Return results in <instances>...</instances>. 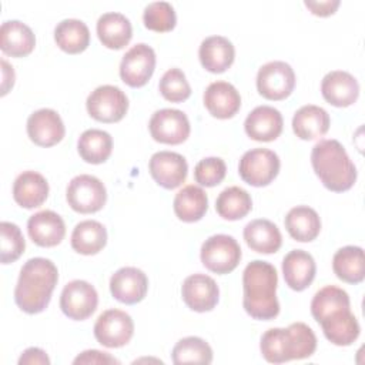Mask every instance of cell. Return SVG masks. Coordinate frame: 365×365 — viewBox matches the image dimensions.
<instances>
[{"label": "cell", "mask_w": 365, "mask_h": 365, "mask_svg": "<svg viewBox=\"0 0 365 365\" xmlns=\"http://www.w3.org/2000/svg\"><path fill=\"white\" fill-rule=\"evenodd\" d=\"M322 97L335 107H348L358 100L359 84L356 78L342 70H334L324 76L321 81Z\"/></svg>", "instance_id": "cell-19"}, {"label": "cell", "mask_w": 365, "mask_h": 365, "mask_svg": "<svg viewBox=\"0 0 365 365\" xmlns=\"http://www.w3.org/2000/svg\"><path fill=\"white\" fill-rule=\"evenodd\" d=\"M155 68V51L145 43L133 46L121 58L120 77L130 87H143Z\"/></svg>", "instance_id": "cell-14"}, {"label": "cell", "mask_w": 365, "mask_h": 365, "mask_svg": "<svg viewBox=\"0 0 365 365\" xmlns=\"http://www.w3.org/2000/svg\"><path fill=\"white\" fill-rule=\"evenodd\" d=\"M97 305L98 294L90 282L74 279L64 285L60 295V308L70 319H87L97 309Z\"/></svg>", "instance_id": "cell-12"}, {"label": "cell", "mask_w": 365, "mask_h": 365, "mask_svg": "<svg viewBox=\"0 0 365 365\" xmlns=\"http://www.w3.org/2000/svg\"><path fill=\"white\" fill-rule=\"evenodd\" d=\"M247 245L259 254H274L281 248L282 235L279 228L269 220H252L244 227Z\"/></svg>", "instance_id": "cell-29"}, {"label": "cell", "mask_w": 365, "mask_h": 365, "mask_svg": "<svg viewBox=\"0 0 365 365\" xmlns=\"http://www.w3.org/2000/svg\"><path fill=\"white\" fill-rule=\"evenodd\" d=\"M27 231L34 244L40 247H56L66 235V224L57 212L43 210L29 218Z\"/></svg>", "instance_id": "cell-21"}, {"label": "cell", "mask_w": 365, "mask_h": 365, "mask_svg": "<svg viewBox=\"0 0 365 365\" xmlns=\"http://www.w3.org/2000/svg\"><path fill=\"white\" fill-rule=\"evenodd\" d=\"M77 150L86 163L101 164L111 155L113 138L104 130L90 128L78 137Z\"/></svg>", "instance_id": "cell-35"}, {"label": "cell", "mask_w": 365, "mask_h": 365, "mask_svg": "<svg viewBox=\"0 0 365 365\" xmlns=\"http://www.w3.org/2000/svg\"><path fill=\"white\" fill-rule=\"evenodd\" d=\"M227 174V165L220 157H207L197 163L194 168V180L202 187L218 185Z\"/></svg>", "instance_id": "cell-41"}, {"label": "cell", "mask_w": 365, "mask_h": 365, "mask_svg": "<svg viewBox=\"0 0 365 365\" xmlns=\"http://www.w3.org/2000/svg\"><path fill=\"white\" fill-rule=\"evenodd\" d=\"M259 349L267 362L284 364L311 356L317 349V336L304 322L287 328H271L261 336Z\"/></svg>", "instance_id": "cell-4"}, {"label": "cell", "mask_w": 365, "mask_h": 365, "mask_svg": "<svg viewBox=\"0 0 365 365\" xmlns=\"http://www.w3.org/2000/svg\"><path fill=\"white\" fill-rule=\"evenodd\" d=\"M282 114L271 106L255 107L245 118L244 128L250 138L255 141H274L282 133Z\"/></svg>", "instance_id": "cell-20"}, {"label": "cell", "mask_w": 365, "mask_h": 365, "mask_svg": "<svg viewBox=\"0 0 365 365\" xmlns=\"http://www.w3.org/2000/svg\"><path fill=\"white\" fill-rule=\"evenodd\" d=\"M107 244L106 227L94 220L78 222L71 232V247L83 255H94Z\"/></svg>", "instance_id": "cell-33"}, {"label": "cell", "mask_w": 365, "mask_h": 365, "mask_svg": "<svg viewBox=\"0 0 365 365\" xmlns=\"http://www.w3.org/2000/svg\"><path fill=\"white\" fill-rule=\"evenodd\" d=\"M1 73H3V81H1V96L7 94V91L14 84V70L13 67L3 58L1 60Z\"/></svg>", "instance_id": "cell-45"}, {"label": "cell", "mask_w": 365, "mask_h": 365, "mask_svg": "<svg viewBox=\"0 0 365 365\" xmlns=\"http://www.w3.org/2000/svg\"><path fill=\"white\" fill-rule=\"evenodd\" d=\"M332 269L335 275L348 284H359L365 278L364 250L356 245L339 248L332 258Z\"/></svg>", "instance_id": "cell-32"}, {"label": "cell", "mask_w": 365, "mask_h": 365, "mask_svg": "<svg viewBox=\"0 0 365 365\" xmlns=\"http://www.w3.org/2000/svg\"><path fill=\"white\" fill-rule=\"evenodd\" d=\"M173 208L178 220L184 222L200 221L208 210L207 192L198 185H185L175 194Z\"/></svg>", "instance_id": "cell-31"}, {"label": "cell", "mask_w": 365, "mask_h": 365, "mask_svg": "<svg viewBox=\"0 0 365 365\" xmlns=\"http://www.w3.org/2000/svg\"><path fill=\"white\" fill-rule=\"evenodd\" d=\"M252 208L251 195L241 187L232 185L220 192L215 201L218 215L228 221L244 218Z\"/></svg>", "instance_id": "cell-36"}, {"label": "cell", "mask_w": 365, "mask_h": 365, "mask_svg": "<svg viewBox=\"0 0 365 365\" xmlns=\"http://www.w3.org/2000/svg\"><path fill=\"white\" fill-rule=\"evenodd\" d=\"M279 157L268 148H252L240 160L238 173L244 182L252 187H265L279 173Z\"/></svg>", "instance_id": "cell-7"}, {"label": "cell", "mask_w": 365, "mask_h": 365, "mask_svg": "<svg viewBox=\"0 0 365 365\" xmlns=\"http://www.w3.org/2000/svg\"><path fill=\"white\" fill-rule=\"evenodd\" d=\"M143 20L148 30L164 33L175 27L177 16L174 7L168 1H153L145 6Z\"/></svg>", "instance_id": "cell-38"}, {"label": "cell", "mask_w": 365, "mask_h": 365, "mask_svg": "<svg viewBox=\"0 0 365 365\" xmlns=\"http://www.w3.org/2000/svg\"><path fill=\"white\" fill-rule=\"evenodd\" d=\"M148 170L158 185L167 190H174L185 181L188 164L178 153L158 151L151 155Z\"/></svg>", "instance_id": "cell-15"}, {"label": "cell", "mask_w": 365, "mask_h": 365, "mask_svg": "<svg viewBox=\"0 0 365 365\" xmlns=\"http://www.w3.org/2000/svg\"><path fill=\"white\" fill-rule=\"evenodd\" d=\"M50 365L47 354L36 346L27 348L19 358V365Z\"/></svg>", "instance_id": "cell-43"}, {"label": "cell", "mask_w": 365, "mask_h": 365, "mask_svg": "<svg viewBox=\"0 0 365 365\" xmlns=\"http://www.w3.org/2000/svg\"><path fill=\"white\" fill-rule=\"evenodd\" d=\"M58 281V271L53 261L41 257L27 259L14 288V301L26 314L43 312L51 299Z\"/></svg>", "instance_id": "cell-3"}, {"label": "cell", "mask_w": 365, "mask_h": 365, "mask_svg": "<svg viewBox=\"0 0 365 365\" xmlns=\"http://www.w3.org/2000/svg\"><path fill=\"white\" fill-rule=\"evenodd\" d=\"M317 272L314 257L304 250H292L282 259V274L285 284L294 291L308 288Z\"/></svg>", "instance_id": "cell-23"}, {"label": "cell", "mask_w": 365, "mask_h": 365, "mask_svg": "<svg viewBox=\"0 0 365 365\" xmlns=\"http://www.w3.org/2000/svg\"><path fill=\"white\" fill-rule=\"evenodd\" d=\"M151 137L163 144L177 145L190 135V121L185 113L177 108L157 110L148 123Z\"/></svg>", "instance_id": "cell-13"}, {"label": "cell", "mask_w": 365, "mask_h": 365, "mask_svg": "<svg viewBox=\"0 0 365 365\" xmlns=\"http://www.w3.org/2000/svg\"><path fill=\"white\" fill-rule=\"evenodd\" d=\"M86 107L94 120L101 123H117L128 110V98L120 87L104 84L88 94Z\"/></svg>", "instance_id": "cell-9"}, {"label": "cell", "mask_w": 365, "mask_h": 365, "mask_svg": "<svg viewBox=\"0 0 365 365\" xmlns=\"http://www.w3.org/2000/svg\"><path fill=\"white\" fill-rule=\"evenodd\" d=\"M148 289V278L140 268L123 267L110 278L111 295L127 305L137 304L144 299Z\"/></svg>", "instance_id": "cell-18"}, {"label": "cell", "mask_w": 365, "mask_h": 365, "mask_svg": "<svg viewBox=\"0 0 365 365\" xmlns=\"http://www.w3.org/2000/svg\"><path fill=\"white\" fill-rule=\"evenodd\" d=\"M288 234L299 242L315 240L321 231L318 212L308 205H297L288 211L284 220Z\"/></svg>", "instance_id": "cell-30"}, {"label": "cell", "mask_w": 365, "mask_h": 365, "mask_svg": "<svg viewBox=\"0 0 365 365\" xmlns=\"http://www.w3.org/2000/svg\"><path fill=\"white\" fill-rule=\"evenodd\" d=\"M181 297L185 305L195 312L214 309L220 298V289L214 278L205 274H192L187 277L181 287Z\"/></svg>", "instance_id": "cell-16"}, {"label": "cell", "mask_w": 365, "mask_h": 365, "mask_svg": "<svg viewBox=\"0 0 365 365\" xmlns=\"http://www.w3.org/2000/svg\"><path fill=\"white\" fill-rule=\"evenodd\" d=\"M48 197V182L37 171H23L13 182L14 201L27 210L40 207Z\"/></svg>", "instance_id": "cell-24"}, {"label": "cell", "mask_w": 365, "mask_h": 365, "mask_svg": "<svg viewBox=\"0 0 365 365\" xmlns=\"http://www.w3.org/2000/svg\"><path fill=\"white\" fill-rule=\"evenodd\" d=\"M134 334L133 318L121 309L101 312L94 324V336L98 344L107 348H120L130 342Z\"/></svg>", "instance_id": "cell-11"}, {"label": "cell", "mask_w": 365, "mask_h": 365, "mask_svg": "<svg viewBox=\"0 0 365 365\" xmlns=\"http://www.w3.org/2000/svg\"><path fill=\"white\" fill-rule=\"evenodd\" d=\"M277 285L278 274L272 264L255 259L245 267L242 272V305L251 318L269 321L279 314Z\"/></svg>", "instance_id": "cell-2"}, {"label": "cell", "mask_w": 365, "mask_h": 365, "mask_svg": "<svg viewBox=\"0 0 365 365\" xmlns=\"http://www.w3.org/2000/svg\"><path fill=\"white\" fill-rule=\"evenodd\" d=\"M304 4L311 10L312 14L319 16V17H327L335 13V10L339 6V0H324V1H311L305 0Z\"/></svg>", "instance_id": "cell-44"}, {"label": "cell", "mask_w": 365, "mask_h": 365, "mask_svg": "<svg viewBox=\"0 0 365 365\" xmlns=\"http://www.w3.org/2000/svg\"><path fill=\"white\" fill-rule=\"evenodd\" d=\"M331 120L329 114L319 106L308 104L295 111L292 117V130L301 140H315L327 134Z\"/></svg>", "instance_id": "cell-28"}, {"label": "cell", "mask_w": 365, "mask_h": 365, "mask_svg": "<svg viewBox=\"0 0 365 365\" xmlns=\"http://www.w3.org/2000/svg\"><path fill=\"white\" fill-rule=\"evenodd\" d=\"M158 88L161 96L171 103L185 101L191 96L190 83L187 81L185 74L177 67L170 68L163 74L158 83Z\"/></svg>", "instance_id": "cell-39"}, {"label": "cell", "mask_w": 365, "mask_h": 365, "mask_svg": "<svg viewBox=\"0 0 365 365\" xmlns=\"http://www.w3.org/2000/svg\"><path fill=\"white\" fill-rule=\"evenodd\" d=\"M311 314L321 325L325 338L338 346H348L359 336V322L351 312L346 291L335 285L321 288L311 301Z\"/></svg>", "instance_id": "cell-1"}, {"label": "cell", "mask_w": 365, "mask_h": 365, "mask_svg": "<svg viewBox=\"0 0 365 365\" xmlns=\"http://www.w3.org/2000/svg\"><path fill=\"white\" fill-rule=\"evenodd\" d=\"M54 41L63 51L78 54L90 44V30L81 20L64 19L54 29Z\"/></svg>", "instance_id": "cell-34"}, {"label": "cell", "mask_w": 365, "mask_h": 365, "mask_svg": "<svg viewBox=\"0 0 365 365\" xmlns=\"http://www.w3.org/2000/svg\"><path fill=\"white\" fill-rule=\"evenodd\" d=\"M36 46L33 30L19 21L7 20L0 27V48L6 56L24 57L29 56Z\"/></svg>", "instance_id": "cell-26"}, {"label": "cell", "mask_w": 365, "mask_h": 365, "mask_svg": "<svg viewBox=\"0 0 365 365\" xmlns=\"http://www.w3.org/2000/svg\"><path fill=\"white\" fill-rule=\"evenodd\" d=\"M204 106L212 117L227 120L234 117L241 107L238 90L228 81H214L204 91Z\"/></svg>", "instance_id": "cell-22"}, {"label": "cell", "mask_w": 365, "mask_h": 365, "mask_svg": "<svg viewBox=\"0 0 365 365\" xmlns=\"http://www.w3.org/2000/svg\"><path fill=\"white\" fill-rule=\"evenodd\" d=\"M66 198L74 211L80 214H91L104 207L107 201V190L97 177L80 174L68 182Z\"/></svg>", "instance_id": "cell-8"}, {"label": "cell", "mask_w": 365, "mask_h": 365, "mask_svg": "<svg viewBox=\"0 0 365 365\" xmlns=\"http://www.w3.org/2000/svg\"><path fill=\"white\" fill-rule=\"evenodd\" d=\"M311 164L329 191H348L356 181V167L338 140L318 141L311 151Z\"/></svg>", "instance_id": "cell-5"}, {"label": "cell", "mask_w": 365, "mask_h": 365, "mask_svg": "<svg viewBox=\"0 0 365 365\" xmlns=\"http://www.w3.org/2000/svg\"><path fill=\"white\" fill-rule=\"evenodd\" d=\"M295 87V73L285 61H269L259 67L257 74L258 93L272 101L287 98Z\"/></svg>", "instance_id": "cell-10"}, {"label": "cell", "mask_w": 365, "mask_h": 365, "mask_svg": "<svg viewBox=\"0 0 365 365\" xmlns=\"http://www.w3.org/2000/svg\"><path fill=\"white\" fill-rule=\"evenodd\" d=\"M97 36L107 48L120 50L130 43L133 27L124 14L108 11L101 14L97 20Z\"/></svg>", "instance_id": "cell-27"}, {"label": "cell", "mask_w": 365, "mask_h": 365, "mask_svg": "<svg viewBox=\"0 0 365 365\" xmlns=\"http://www.w3.org/2000/svg\"><path fill=\"white\" fill-rule=\"evenodd\" d=\"M198 57L201 66L210 73H224L235 58L232 43L224 36H210L200 44Z\"/></svg>", "instance_id": "cell-25"}, {"label": "cell", "mask_w": 365, "mask_h": 365, "mask_svg": "<svg viewBox=\"0 0 365 365\" xmlns=\"http://www.w3.org/2000/svg\"><path fill=\"white\" fill-rule=\"evenodd\" d=\"M200 257L208 271L224 275L234 271L240 264L241 247L234 237L215 234L202 242Z\"/></svg>", "instance_id": "cell-6"}, {"label": "cell", "mask_w": 365, "mask_h": 365, "mask_svg": "<svg viewBox=\"0 0 365 365\" xmlns=\"http://www.w3.org/2000/svg\"><path fill=\"white\" fill-rule=\"evenodd\" d=\"M0 232H1L0 261L1 264L14 262L24 252V248H26L24 237L19 225L9 221H1Z\"/></svg>", "instance_id": "cell-40"}, {"label": "cell", "mask_w": 365, "mask_h": 365, "mask_svg": "<svg viewBox=\"0 0 365 365\" xmlns=\"http://www.w3.org/2000/svg\"><path fill=\"white\" fill-rule=\"evenodd\" d=\"M74 365H81V364H98V365H107V364H120L114 356H111L107 352H101L97 349H88L77 355L73 361Z\"/></svg>", "instance_id": "cell-42"}, {"label": "cell", "mask_w": 365, "mask_h": 365, "mask_svg": "<svg viewBox=\"0 0 365 365\" xmlns=\"http://www.w3.org/2000/svg\"><path fill=\"white\" fill-rule=\"evenodd\" d=\"M174 364H211L212 349L198 336H185L180 339L171 352Z\"/></svg>", "instance_id": "cell-37"}, {"label": "cell", "mask_w": 365, "mask_h": 365, "mask_svg": "<svg viewBox=\"0 0 365 365\" xmlns=\"http://www.w3.org/2000/svg\"><path fill=\"white\" fill-rule=\"evenodd\" d=\"M27 134L40 147H51L60 143L66 134L60 114L51 108H40L27 118Z\"/></svg>", "instance_id": "cell-17"}]
</instances>
